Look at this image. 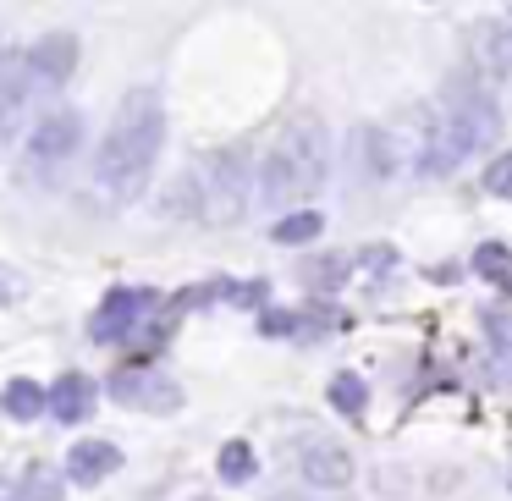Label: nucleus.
<instances>
[{"mask_svg":"<svg viewBox=\"0 0 512 501\" xmlns=\"http://www.w3.org/2000/svg\"><path fill=\"white\" fill-rule=\"evenodd\" d=\"M160 144H166V111L149 89H133L116 105L111 127L94 149V188L111 204H133L160 160Z\"/></svg>","mask_w":512,"mask_h":501,"instance_id":"obj_1","label":"nucleus"},{"mask_svg":"<svg viewBox=\"0 0 512 501\" xmlns=\"http://www.w3.org/2000/svg\"><path fill=\"white\" fill-rule=\"evenodd\" d=\"M325 171H331V133L314 111L292 116L276 133V144L259 160V199L270 210H287V204H303L320 193Z\"/></svg>","mask_w":512,"mask_h":501,"instance_id":"obj_2","label":"nucleus"},{"mask_svg":"<svg viewBox=\"0 0 512 501\" xmlns=\"http://www.w3.org/2000/svg\"><path fill=\"white\" fill-rule=\"evenodd\" d=\"M435 127H441V144H435V177H446L457 160H468L474 149H485L490 138L501 133V111H496V100L485 94V83H479L474 72H463V78L446 83V100L435 105Z\"/></svg>","mask_w":512,"mask_h":501,"instance_id":"obj_3","label":"nucleus"},{"mask_svg":"<svg viewBox=\"0 0 512 501\" xmlns=\"http://www.w3.org/2000/svg\"><path fill=\"white\" fill-rule=\"evenodd\" d=\"M177 193H188V210L210 226H232L243 221L248 193H254V166H248V149H215L193 177L177 182Z\"/></svg>","mask_w":512,"mask_h":501,"instance_id":"obj_4","label":"nucleus"},{"mask_svg":"<svg viewBox=\"0 0 512 501\" xmlns=\"http://www.w3.org/2000/svg\"><path fill=\"white\" fill-rule=\"evenodd\" d=\"M78 149H83V111H72V105H50V111L34 122L28 144H23V177L61 171Z\"/></svg>","mask_w":512,"mask_h":501,"instance_id":"obj_5","label":"nucleus"},{"mask_svg":"<svg viewBox=\"0 0 512 501\" xmlns=\"http://www.w3.org/2000/svg\"><path fill=\"white\" fill-rule=\"evenodd\" d=\"M111 397L127 402V408H138V413H177L182 408L177 380H171L166 369H144V364L122 369V375L111 380Z\"/></svg>","mask_w":512,"mask_h":501,"instance_id":"obj_6","label":"nucleus"},{"mask_svg":"<svg viewBox=\"0 0 512 501\" xmlns=\"http://www.w3.org/2000/svg\"><path fill=\"white\" fill-rule=\"evenodd\" d=\"M72 67H78V39H72L67 28H56V34H39L34 45L23 50L28 89H61V83L72 78Z\"/></svg>","mask_w":512,"mask_h":501,"instance_id":"obj_7","label":"nucleus"},{"mask_svg":"<svg viewBox=\"0 0 512 501\" xmlns=\"http://www.w3.org/2000/svg\"><path fill=\"white\" fill-rule=\"evenodd\" d=\"M474 78L485 83L490 100L512 94V28L507 23H479L474 28Z\"/></svg>","mask_w":512,"mask_h":501,"instance_id":"obj_8","label":"nucleus"},{"mask_svg":"<svg viewBox=\"0 0 512 501\" xmlns=\"http://www.w3.org/2000/svg\"><path fill=\"white\" fill-rule=\"evenodd\" d=\"M149 303H155V292H144V287H111L100 298V309H94L89 336H94V342H116V336H127Z\"/></svg>","mask_w":512,"mask_h":501,"instance_id":"obj_9","label":"nucleus"},{"mask_svg":"<svg viewBox=\"0 0 512 501\" xmlns=\"http://www.w3.org/2000/svg\"><path fill=\"white\" fill-rule=\"evenodd\" d=\"M45 413H50V419H61V424L89 419V413H94V380L83 375V369L56 375V380H50V391H45Z\"/></svg>","mask_w":512,"mask_h":501,"instance_id":"obj_10","label":"nucleus"},{"mask_svg":"<svg viewBox=\"0 0 512 501\" xmlns=\"http://www.w3.org/2000/svg\"><path fill=\"white\" fill-rule=\"evenodd\" d=\"M298 468H303V479L320 485V490H342L347 479H353V457H347V446H336V441H309L303 457H298Z\"/></svg>","mask_w":512,"mask_h":501,"instance_id":"obj_11","label":"nucleus"},{"mask_svg":"<svg viewBox=\"0 0 512 501\" xmlns=\"http://www.w3.org/2000/svg\"><path fill=\"white\" fill-rule=\"evenodd\" d=\"M116 468H122V446L116 441H78L67 452V479H78V485H100Z\"/></svg>","mask_w":512,"mask_h":501,"instance_id":"obj_12","label":"nucleus"},{"mask_svg":"<svg viewBox=\"0 0 512 501\" xmlns=\"http://www.w3.org/2000/svg\"><path fill=\"white\" fill-rule=\"evenodd\" d=\"M23 94H28V72H23V56H0V133L12 127V116H17V105H23Z\"/></svg>","mask_w":512,"mask_h":501,"instance_id":"obj_13","label":"nucleus"},{"mask_svg":"<svg viewBox=\"0 0 512 501\" xmlns=\"http://www.w3.org/2000/svg\"><path fill=\"white\" fill-rule=\"evenodd\" d=\"M0 408L12 413V419H39V413H45V386H39V380H28V375L6 380V391H0Z\"/></svg>","mask_w":512,"mask_h":501,"instance_id":"obj_14","label":"nucleus"},{"mask_svg":"<svg viewBox=\"0 0 512 501\" xmlns=\"http://www.w3.org/2000/svg\"><path fill=\"white\" fill-rule=\"evenodd\" d=\"M320 232H325L320 210H292V215H281V221L270 226V237H276L281 248H303V243H314Z\"/></svg>","mask_w":512,"mask_h":501,"instance_id":"obj_15","label":"nucleus"},{"mask_svg":"<svg viewBox=\"0 0 512 501\" xmlns=\"http://www.w3.org/2000/svg\"><path fill=\"white\" fill-rule=\"evenodd\" d=\"M474 270L496 287H512V248L507 243H479L474 248Z\"/></svg>","mask_w":512,"mask_h":501,"instance_id":"obj_16","label":"nucleus"},{"mask_svg":"<svg viewBox=\"0 0 512 501\" xmlns=\"http://www.w3.org/2000/svg\"><path fill=\"white\" fill-rule=\"evenodd\" d=\"M364 402H369V386L353 375V369H342V375L331 380V408L347 413V419H358V413H364Z\"/></svg>","mask_w":512,"mask_h":501,"instance_id":"obj_17","label":"nucleus"},{"mask_svg":"<svg viewBox=\"0 0 512 501\" xmlns=\"http://www.w3.org/2000/svg\"><path fill=\"white\" fill-rule=\"evenodd\" d=\"M215 474H221L226 485H243V479H254V446H248V441H226Z\"/></svg>","mask_w":512,"mask_h":501,"instance_id":"obj_18","label":"nucleus"},{"mask_svg":"<svg viewBox=\"0 0 512 501\" xmlns=\"http://www.w3.org/2000/svg\"><path fill=\"white\" fill-rule=\"evenodd\" d=\"M485 193H496V199H512V155H496L485 166Z\"/></svg>","mask_w":512,"mask_h":501,"instance_id":"obj_19","label":"nucleus"},{"mask_svg":"<svg viewBox=\"0 0 512 501\" xmlns=\"http://www.w3.org/2000/svg\"><path fill=\"white\" fill-rule=\"evenodd\" d=\"M12 292H17L12 287V270H0V303H12Z\"/></svg>","mask_w":512,"mask_h":501,"instance_id":"obj_20","label":"nucleus"},{"mask_svg":"<svg viewBox=\"0 0 512 501\" xmlns=\"http://www.w3.org/2000/svg\"><path fill=\"white\" fill-rule=\"evenodd\" d=\"M507 28H512V12H507Z\"/></svg>","mask_w":512,"mask_h":501,"instance_id":"obj_21","label":"nucleus"}]
</instances>
